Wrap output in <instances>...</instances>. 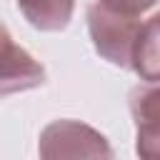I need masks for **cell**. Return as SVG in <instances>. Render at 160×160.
<instances>
[{
  "instance_id": "cell-5",
  "label": "cell",
  "mask_w": 160,
  "mask_h": 160,
  "mask_svg": "<svg viewBox=\"0 0 160 160\" xmlns=\"http://www.w3.org/2000/svg\"><path fill=\"white\" fill-rule=\"evenodd\" d=\"M130 70L148 85H160V12L140 22L132 45Z\"/></svg>"
},
{
  "instance_id": "cell-2",
  "label": "cell",
  "mask_w": 160,
  "mask_h": 160,
  "mask_svg": "<svg viewBox=\"0 0 160 160\" xmlns=\"http://www.w3.org/2000/svg\"><path fill=\"white\" fill-rule=\"evenodd\" d=\"M140 30V20L122 15L105 2L95 0L88 8V32L95 52L115 68H130L132 45Z\"/></svg>"
},
{
  "instance_id": "cell-1",
  "label": "cell",
  "mask_w": 160,
  "mask_h": 160,
  "mask_svg": "<svg viewBox=\"0 0 160 160\" xmlns=\"http://www.w3.org/2000/svg\"><path fill=\"white\" fill-rule=\"evenodd\" d=\"M40 160H112L108 138L80 120H52L38 140Z\"/></svg>"
},
{
  "instance_id": "cell-4",
  "label": "cell",
  "mask_w": 160,
  "mask_h": 160,
  "mask_svg": "<svg viewBox=\"0 0 160 160\" xmlns=\"http://www.w3.org/2000/svg\"><path fill=\"white\" fill-rule=\"evenodd\" d=\"M140 160H160V85H138L128 98Z\"/></svg>"
},
{
  "instance_id": "cell-6",
  "label": "cell",
  "mask_w": 160,
  "mask_h": 160,
  "mask_svg": "<svg viewBox=\"0 0 160 160\" xmlns=\"http://www.w3.org/2000/svg\"><path fill=\"white\" fill-rule=\"evenodd\" d=\"M22 18L40 32H60L70 25L75 0H18Z\"/></svg>"
},
{
  "instance_id": "cell-7",
  "label": "cell",
  "mask_w": 160,
  "mask_h": 160,
  "mask_svg": "<svg viewBox=\"0 0 160 160\" xmlns=\"http://www.w3.org/2000/svg\"><path fill=\"white\" fill-rule=\"evenodd\" d=\"M100 2H105L108 8H112V10L122 12V15L140 18V15H142L145 10H150L158 0H100Z\"/></svg>"
},
{
  "instance_id": "cell-3",
  "label": "cell",
  "mask_w": 160,
  "mask_h": 160,
  "mask_svg": "<svg viewBox=\"0 0 160 160\" xmlns=\"http://www.w3.org/2000/svg\"><path fill=\"white\" fill-rule=\"evenodd\" d=\"M45 68L25 48H20L8 25L0 22V95H15L45 82Z\"/></svg>"
}]
</instances>
